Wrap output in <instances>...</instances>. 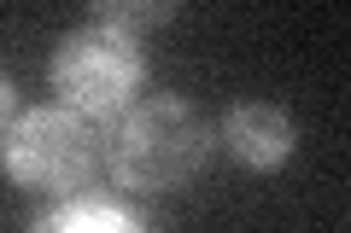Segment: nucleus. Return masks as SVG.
I'll use <instances>...</instances> for the list:
<instances>
[{"label": "nucleus", "mask_w": 351, "mask_h": 233, "mask_svg": "<svg viewBox=\"0 0 351 233\" xmlns=\"http://www.w3.org/2000/svg\"><path fill=\"white\" fill-rule=\"evenodd\" d=\"M211 158V123L188 99H141L123 111L117 135L106 140V169L129 193H176Z\"/></svg>", "instance_id": "obj_1"}, {"label": "nucleus", "mask_w": 351, "mask_h": 233, "mask_svg": "<svg viewBox=\"0 0 351 233\" xmlns=\"http://www.w3.org/2000/svg\"><path fill=\"white\" fill-rule=\"evenodd\" d=\"M6 169L29 193H82L106 169V146L94 117L71 105H41L24 111L6 135Z\"/></svg>", "instance_id": "obj_2"}, {"label": "nucleus", "mask_w": 351, "mask_h": 233, "mask_svg": "<svg viewBox=\"0 0 351 233\" xmlns=\"http://www.w3.org/2000/svg\"><path fill=\"white\" fill-rule=\"evenodd\" d=\"M141 76H147V53L129 29L117 24H88V29H71L53 53V87L71 111L82 117H112L135 99Z\"/></svg>", "instance_id": "obj_3"}, {"label": "nucleus", "mask_w": 351, "mask_h": 233, "mask_svg": "<svg viewBox=\"0 0 351 233\" xmlns=\"http://www.w3.org/2000/svg\"><path fill=\"white\" fill-rule=\"evenodd\" d=\"M293 140H299L293 117L281 105H269V99H246V105H234L223 117V146L234 152L246 169H276V163H287Z\"/></svg>", "instance_id": "obj_4"}, {"label": "nucleus", "mask_w": 351, "mask_h": 233, "mask_svg": "<svg viewBox=\"0 0 351 233\" xmlns=\"http://www.w3.org/2000/svg\"><path fill=\"white\" fill-rule=\"evenodd\" d=\"M176 6L182 0H94V12L106 18V24H117V29H158V24H170L176 18Z\"/></svg>", "instance_id": "obj_5"}, {"label": "nucleus", "mask_w": 351, "mask_h": 233, "mask_svg": "<svg viewBox=\"0 0 351 233\" xmlns=\"http://www.w3.org/2000/svg\"><path fill=\"white\" fill-rule=\"evenodd\" d=\"M41 228H53V233H64V228H112V233H123V228H135V221H129V210H117V204L76 198L71 210H53V216H41Z\"/></svg>", "instance_id": "obj_6"}, {"label": "nucleus", "mask_w": 351, "mask_h": 233, "mask_svg": "<svg viewBox=\"0 0 351 233\" xmlns=\"http://www.w3.org/2000/svg\"><path fill=\"white\" fill-rule=\"evenodd\" d=\"M12 111H18V99H12V82L0 76V146H6V135H12V123H18Z\"/></svg>", "instance_id": "obj_7"}]
</instances>
